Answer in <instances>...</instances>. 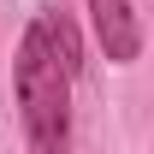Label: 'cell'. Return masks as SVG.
<instances>
[{
	"instance_id": "cell-2",
	"label": "cell",
	"mask_w": 154,
	"mask_h": 154,
	"mask_svg": "<svg viewBox=\"0 0 154 154\" xmlns=\"http://www.w3.org/2000/svg\"><path fill=\"white\" fill-rule=\"evenodd\" d=\"M89 18H95V36L113 65H131L142 54V24H136L131 0H89Z\"/></svg>"
},
{
	"instance_id": "cell-1",
	"label": "cell",
	"mask_w": 154,
	"mask_h": 154,
	"mask_svg": "<svg viewBox=\"0 0 154 154\" xmlns=\"http://www.w3.org/2000/svg\"><path fill=\"white\" fill-rule=\"evenodd\" d=\"M18 113H24L36 154H65V142H71V77L48 54L42 24H30L18 42Z\"/></svg>"
},
{
	"instance_id": "cell-3",
	"label": "cell",
	"mask_w": 154,
	"mask_h": 154,
	"mask_svg": "<svg viewBox=\"0 0 154 154\" xmlns=\"http://www.w3.org/2000/svg\"><path fill=\"white\" fill-rule=\"evenodd\" d=\"M42 36H48V54L59 59V71H65V77H77V65H83V48H77V30H71L65 18H48V24H42Z\"/></svg>"
}]
</instances>
